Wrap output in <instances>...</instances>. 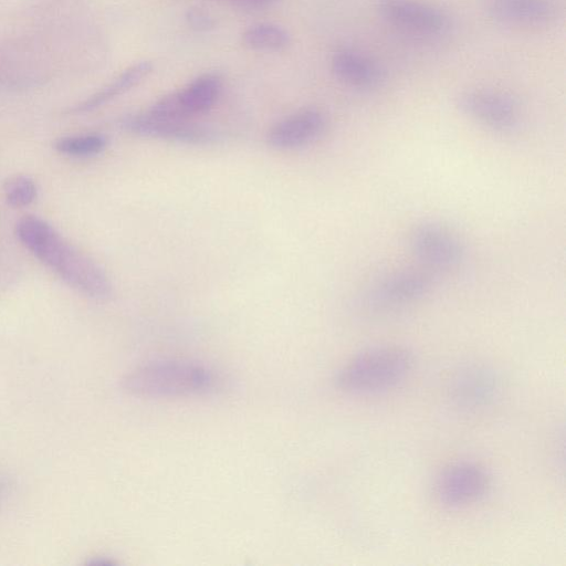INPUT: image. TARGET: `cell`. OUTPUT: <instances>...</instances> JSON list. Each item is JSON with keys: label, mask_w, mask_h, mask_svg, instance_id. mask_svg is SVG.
Masks as SVG:
<instances>
[{"label": "cell", "mask_w": 566, "mask_h": 566, "mask_svg": "<svg viewBox=\"0 0 566 566\" xmlns=\"http://www.w3.org/2000/svg\"><path fill=\"white\" fill-rule=\"evenodd\" d=\"M499 390V380L494 372L480 366H469L454 375L449 392L460 410L473 412L494 403Z\"/></svg>", "instance_id": "12"}, {"label": "cell", "mask_w": 566, "mask_h": 566, "mask_svg": "<svg viewBox=\"0 0 566 566\" xmlns=\"http://www.w3.org/2000/svg\"><path fill=\"white\" fill-rule=\"evenodd\" d=\"M489 488L490 478L485 469L475 464H456L438 476L435 496L440 505L458 509L484 499Z\"/></svg>", "instance_id": "9"}, {"label": "cell", "mask_w": 566, "mask_h": 566, "mask_svg": "<svg viewBox=\"0 0 566 566\" xmlns=\"http://www.w3.org/2000/svg\"><path fill=\"white\" fill-rule=\"evenodd\" d=\"M217 384L213 371L190 361L161 360L138 366L123 380L128 394L160 400L202 396L215 390Z\"/></svg>", "instance_id": "2"}, {"label": "cell", "mask_w": 566, "mask_h": 566, "mask_svg": "<svg viewBox=\"0 0 566 566\" xmlns=\"http://www.w3.org/2000/svg\"><path fill=\"white\" fill-rule=\"evenodd\" d=\"M243 43L251 50L278 51L289 46L290 36L277 25L259 24L245 31Z\"/></svg>", "instance_id": "16"}, {"label": "cell", "mask_w": 566, "mask_h": 566, "mask_svg": "<svg viewBox=\"0 0 566 566\" xmlns=\"http://www.w3.org/2000/svg\"><path fill=\"white\" fill-rule=\"evenodd\" d=\"M123 128L143 138L160 139L188 145H215L222 136L218 132L202 127L192 121L157 117L152 113L128 115L122 121Z\"/></svg>", "instance_id": "8"}, {"label": "cell", "mask_w": 566, "mask_h": 566, "mask_svg": "<svg viewBox=\"0 0 566 566\" xmlns=\"http://www.w3.org/2000/svg\"><path fill=\"white\" fill-rule=\"evenodd\" d=\"M331 66L335 77L356 89L379 88L385 80L381 66L358 51L343 49L335 52Z\"/></svg>", "instance_id": "14"}, {"label": "cell", "mask_w": 566, "mask_h": 566, "mask_svg": "<svg viewBox=\"0 0 566 566\" xmlns=\"http://www.w3.org/2000/svg\"><path fill=\"white\" fill-rule=\"evenodd\" d=\"M223 91V82L214 73L198 77L183 90L155 102L150 113L157 117L191 121L212 110Z\"/></svg>", "instance_id": "7"}, {"label": "cell", "mask_w": 566, "mask_h": 566, "mask_svg": "<svg viewBox=\"0 0 566 566\" xmlns=\"http://www.w3.org/2000/svg\"><path fill=\"white\" fill-rule=\"evenodd\" d=\"M414 369V355L401 347H381L356 355L337 376L345 393L372 395L389 392L405 382Z\"/></svg>", "instance_id": "3"}, {"label": "cell", "mask_w": 566, "mask_h": 566, "mask_svg": "<svg viewBox=\"0 0 566 566\" xmlns=\"http://www.w3.org/2000/svg\"><path fill=\"white\" fill-rule=\"evenodd\" d=\"M241 2H248V3H265V2H269V0H241Z\"/></svg>", "instance_id": "20"}, {"label": "cell", "mask_w": 566, "mask_h": 566, "mask_svg": "<svg viewBox=\"0 0 566 566\" xmlns=\"http://www.w3.org/2000/svg\"><path fill=\"white\" fill-rule=\"evenodd\" d=\"M16 235L31 254L73 289L98 300L112 296L113 286L106 272L46 220L26 216L17 223Z\"/></svg>", "instance_id": "1"}, {"label": "cell", "mask_w": 566, "mask_h": 566, "mask_svg": "<svg viewBox=\"0 0 566 566\" xmlns=\"http://www.w3.org/2000/svg\"><path fill=\"white\" fill-rule=\"evenodd\" d=\"M433 287L431 272L415 268L396 270L374 283L366 302L376 310L396 309L424 299Z\"/></svg>", "instance_id": "6"}, {"label": "cell", "mask_w": 566, "mask_h": 566, "mask_svg": "<svg viewBox=\"0 0 566 566\" xmlns=\"http://www.w3.org/2000/svg\"><path fill=\"white\" fill-rule=\"evenodd\" d=\"M376 10L386 22L414 33L438 36L452 26L443 9L423 0H377Z\"/></svg>", "instance_id": "10"}, {"label": "cell", "mask_w": 566, "mask_h": 566, "mask_svg": "<svg viewBox=\"0 0 566 566\" xmlns=\"http://www.w3.org/2000/svg\"><path fill=\"white\" fill-rule=\"evenodd\" d=\"M328 128V117L319 109L309 108L289 115L272 127L267 144L278 151L305 148L318 141Z\"/></svg>", "instance_id": "11"}, {"label": "cell", "mask_w": 566, "mask_h": 566, "mask_svg": "<svg viewBox=\"0 0 566 566\" xmlns=\"http://www.w3.org/2000/svg\"><path fill=\"white\" fill-rule=\"evenodd\" d=\"M487 12L497 23L531 27L549 25L557 15L549 0H490Z\"/></svg>", "instance_id": "13"}, {"label": "cell", "mask_w": 566, "mask_h": 566, "mask_svg": "<svg viewBox=\"0 0 566 566\" xmlns=\"http://www.w3.org/2000/svg\"><path fill=\"white\" fill-rule=\"evenodd\" d=\"M37 186L30 177L14 176L4 185L6 202L14 208H24L33 204L37 198Z\"/></svg>", "instance_id": "18"}, {"label": "cell", "mask_w": 566, "mask_h": 566, "mask_svg": "<svg viewBox=\"0 0 566 566\" xmlns=\"http://www.w3.org/2000/svg\"><path fill=\"white\" fill-rule=\"evenodd\" d=\"M108 140L101 134H87L69 136L60 139L56 145V150L61 154L76 157H88L102 153L107 149Z\"/></svg>", "instance_id": "17"}, {"label": "cell", "mask_w": 566, "mask_h": 566, "mask_svg": "<svg viewBox=\"0 0 566 566\" xmlns=\"http://www.w3.org/2000/svg\"><path fill=\"white\" fill-rule=\"evenodd\" d=\"M415 258L428 270H452L465 259L463 241L447 226L426 220L418 223L408 236Z\"/></svg>", "instance_id": "4"}, {"label": "cell", "mask_w": 566, "mask_h": 566, "mask_svg": "<svg viewBox=\"0 0 566 566\" xmlns=\"http://www.w3.org/2000/svg\"><path fill=\"white\" fill-rule=\"evenodd\" d=\"M153 71V65L149 61H142L129 69L125 70L121 75L113 80L107 87L93 94L92 97L78 104L72 109V113H86L99 109L104 104L109 103L122 96L125 92L140 85V83L148 78Z\"/></svg>", "instance_id": "15"}, {"label": "cell", "mask_w": 566, "mask_h": 566, "mask_svg": "<svg viewBox=\"0 0 566 566\" xmlns=\"http://www.w3.org/2000/svg\"><path fill=\"white\" fill-rule=\"evenodd\" d=\"M457 109L471 121L489 130L507 133L518 128L521 111L509 94L495 90L476 89L460 93Z\"/></svg>", "instance_id": "5"}, {"label": "cell", "mask_w": 566, "mask_h": 566, "mask_svg": "<svg viewBox=\"0 0 566 566\" xmlns=\"http://www.w3.org/2000/svg\"><path fill=\"white\" fill-rule=\"evenodd\" d=\"M191 25L197 29H208L213 26V20L201 10H192L188 15Z\"/></svg>", "instance_id": "19"}]
</instances>
